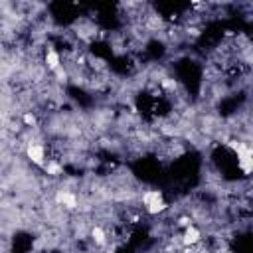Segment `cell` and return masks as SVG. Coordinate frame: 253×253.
I'll return each mask as SVG.
<instances>
[{
    "label": "cell",
    "mask_w": 253,
    "mask_h": 253,
    "mask_svg": "<svg viewBox=\"0 0 253 253\" xmlns=\"http://www.w3.org/2000/svg\"><path fill=\"white\" fill-rule=\"evenodd\" d=\"M26 156L30 158V162L32 164H36V166H42L43 168V164L49 160L47 158V152H45V144L43 142H32V144H28L26 146Z\"/></svg>",
    "instance_id": "cell-1"
}]
</instances>
